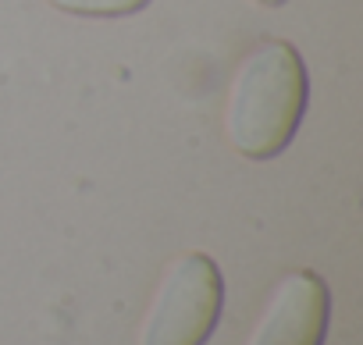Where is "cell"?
I'll return each mask as SVG.
<instances>
[{"mask_svg":"<svg viewBox=\"0 0 363 345\" xmlns=\"http://www.w3.org/2000/svg\"><path fill=\"white\" fill-rule=\"evenodd\" d=\"M225 278L207 253L178 256L146 310L139 345H207L221 320Z\"/></svg>","mask_w":363,"mask_h":345,"instance_id":"7a4b0ae2","label":"cell"},{"mask_svg":"<svg viewBox=\"0 0 363 345\" xmlns=\"http://www.w3.org/2000/svg\"><path fill=\"white\" fill-rule=\"evenodd\" d=\"M328 285L313 271H292L271 292L250 345H324L328 334Z\"/></svg>","mask_w":363,"mask_h":345,"instance_id":"3957f363","label":"cell"},{"mask_svg":"<svg viewBox=\"0 0 363 345\" xmlns=\"http://www.w3.org/2000/svg\"><path fill=\"white\" fill-rule=\"evenodd\" d=\"M257 4H264V8H281L285 0H257Z\"/></svg>","mask_w":363,"mask_h":345,"instance_id":"5b68a950","label":"cell"},{"mask_svg":"<svg viewBox=\"0 0 363 345\" xmlns=\"http://www.w3.org/2000/svg\"><path fill=\"white\" fill-rule=\"evenodd\" d=\"M306 96L310 79L299 50L285 40L260 43L242 57L228 89V142L250 160L278 157L303 121Z\"/></svg>","mask_w":363,"mask_h":345,"instance_id":"6da1fadb","label":"cell"},{"mask_svg":"<svg viewBox=\"0 0 363 345\" xmlns=\"http://www.w3.org/2000/svg\"><path fill=\"white\" fill-rule=\"evenodd\" d=\"M54 8L68 15H89V18H121L143 11L150 0H50Z\"/></svg>","mask_w":363,"mask_h":345,"instance_id":"277c9868","label":"cell"}]
</instances>
